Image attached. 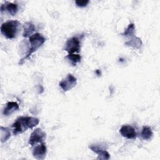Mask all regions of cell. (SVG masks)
<instances>
[{
  "instance_id": "16",
  "label": "cell",
  "mask_w": 160,
  "mask_h": 160,
  "mask_svg": "<svg viewBox=\"0 0 160 160\" xmlns=\"http://www.w3.org/2000/svg\"><path fill=\"white\" fill-rule=\"evenodd\" d=\"M135 34V26L133 23H131L128 25V28L124 30V31L121 33L122 36H132Z\"/></svg>"
},
{
  "instance_id": "7",
  "label": "cell",
  "mask_w": 160,
  "mask_h": 160,
  "mask_svg": "<svg viewBox=\"0 0 160 160\" xmlns=\"http://www.w3.org/2000/svg\"><path fill=\"white\" fill-rule=\"evenodd\" d=\"M76 84H77L76 78L71 74H68L67 76L59 82V85L61 87V88L62 89V91L66 92L70 90L73 87H74Z\"/></svg>"
},
{
  "instance_id": "5",
  "label": "cell",
  "mask_w": 160,
  "mask_h": 160,
  "mask_svg": "<svg viewBox=\"0 0 160 160\" xmlns=\"http://www.w3.org/2000/svg\"><path fill=\"white\" fill-rule=\"evenodd\" d=\"M89 148L98 155V159H109V153L106 150L107 147L104 144H92L89 146Z\"/></svg>"
},
{
  "instance_id": "15",
  "label": "cell",
  "mask_w": 160,
  "mask_h": 160,
  "mask_svg": "<svg viewBox=\"0 0 160 160\" xmlns=\"http://www.w3.org/2000/svg\"><path fill=\"white\" fill-rule=\"evenodd\" d=\"M11 136V132L8 128L1 126V141L6 142Z\"/></svg>"
},
{
  "instance_id": "14",
  "label": "cell",
  "mask_w": 160,
  "mask_h": 160,
  "mask_svg": "<svg viewBox=\"0 0 160 160\" xmlns=\"http://www.w3.org/2000/svg\"><path fill=\"white\" fill-rule=\"evenodd\" d=\"M141 138L144 140H149L152 136V131L150 127L144 126L141 132Z\"/></svg>"
},
{
  "instance_id": "1",
  "label": "cell",
  "mask_w": 160,
  "mask_h": 160,
  "mask_svg": "<svg viewBox=\"0 0 160 160\" xmlns=\"http://www.w3.org/2000/svg\"><path fill=\"white\" fill-rule=\"evenodd\" d=\"M39 122V119L31 116H22L16 119L12 124V133L14 135H17L19 133L27 131L28 129H31L36 126Z\"/></svg>"
},
{
  "instance_id": "3",
  "label": "cell",
  "mask_w": 160,
  "mask_h": 160,
  "mask_svg": "<svg viewBox=\"0 0 160 160\" xmlns=\"http://www.w3.org/2000/svg\"><path fill=\"white\" fill-rule=\"evenodd\" d=\"M20 23L18 20H10L2 24L1 26V32L8 39H14L16 38Z\"/></svg>"
},
{
  "instance_id": "6",
  "label": "cell",
  "mask_w": 160,
  "mask_h": 160,
  "mask_svg": "<svg viewBox=\"0 0 160 160\" xmlns=\"http://www.w3.org/2000/svg\"><path fill=\"white\" fill-rule=\"evenodd\" d=\"M46 138V132L40 128H36L31 133L28 142L31 146H34L36 143L42 142L45 140Z\"/></svg>"
},
{
  "instance_id": "8",
  "label": "cell",
  "mask_w": 160,
  "mask_h": 160,
  "mask_svg": "<svg viewBox=\"0 0 160 160\" xmlns=\"http://www.w3.org/2000/svg\"><path fill=\"white\" fill-rule=\"evenodd\" d=\"M47 152V148L44 142H41L39 145L36 146L32 151L33 157L39 160L44 159Z\"/></svg>"
},
{
  "instance_id": "2",
  "label": "cell",
  "mask_w": 160,
  "mask_h": 160,
  "mask_svg": "<svg viewBox=\"0 0 160 160\" xmlns=\"http://www.w3.org/2000/svg\"><path fill=\"white\" fill-rule=\"evenodd\" d=\"M46 39L45 38L39 33H35L33 34L29 38V48L28 49V52L26 56L22 58L19 62V64H23L25 59L29 58L31 54L35 52L38 48H39L45 42Z\"/></svg>"
},
{
  "instance_id": "18",
  "label": "cell",
  "mask_w": 160,
  "mask_h": 160,
  "mask_svg": "<svg viewBox=\"0 0 160 160\" xmlns=\"http://www.w3.org/2000/svg\"><path fill=\"white\" fill-rule=\"evenodd\" d=\"M89 2V0H77L75 1V3L77 5V6L82 8V7H86L88 3Z\"/></svg>"
},
{
  "instance_id": "9",
  "label": "cell",
  "mask_w": 160,
  "mask_h": 160,
  "mask_svg": "<svg viewBox=\"0 0 160 160\" xmlns=\"http://www.w3.org/2000/svg\"><path fill=\"white\" fill-rule=\"evenodd\" d=\"M121 134L128 139H135L137 136L135 129L130 125H123L119 129Z\"/></svg>"
},
{
  "instance_id": "11",
  "label": "cell",
  "mask_w": 160,
  "mask_h": 160,
  "mask_svg": "<svg viewBox=\"0 0 160 160\" xmlns=\"http://www.w3.org/2000/svg\"><path fill=\"white\" fill-rule=\"evenodd\" d=\"M18 109H19V105L17 102H12V101L8 102L6 104L5 108H4V109L2 111V114L4 116H8L11 115L14 111H16Z\"/></svg>"
},
{
  "instance_id": "12",
  "label": "cell",
  "mask_w": 160,
  "mask_h": 160,
  "mask_svg": "<svg viewBox=\"0 0 160 160\" xmlns=\"http://www.w3.org/2000/svg\"><path fill=\"white\" fill-rule=\"evenodd\" d=\"M24 31L22 36L23 37L28 38L30 37L32 35V33L34 32L36 28L33 24H32L30 22H27L24 24Z\"/></svg>"
},
{
  "instance_id": "10",
  "label": "cell",
  "mask_w": 160,
  "mask_h": 160,
  "mask_svg": "<svg viewBox=\"0 0 160 160\" xmlns=\"http://www.w3.org/2000/svg\"><path fill=\"white\" fill-rule=\"evenodd\" d=\"M5 10H6L11 16H14L18 11V4L15 3L6 2L5 4H2L1 6V12H2Z\"/></svg>"
},
{
  "instance_id": "13",
  "label": "cell",
  "mask_w": 160,
  "mask_h": 160,
  "mask_svg": "<svg viewBox=\"0 0 160 160\" xmlns=\"http://www.w3.org/2000/svg\"><path fill=\"white\" fill-rule=\"evenodd\" d=\"M125 45L132 47L134 49H140L142 46V41L138 37H134L131 39L125 42Z\"/></svg>"
},
{
  "instance_id": "4",
  "label": "cell",
  "mask_w": 160,
  "mask_h": 160,
  "mask_svg": "<svg viewBox=\"0 0 160 160\" xmlns=\"http://www.w3.org/2000/svg\"><path fill=\"white\" fill-rule=\"evenodd\" d=\"M84 37L83 34L74 36L68 39L66 42L64 50L67 51L69 54L74 52H79L81 49V40Z\"/></svg>"
},
{
  "instance_id": "17",
  "label": "cell",
  "mask_w": 160,
  "mask_h": 160,
  "mask_svg": "<svg viewBox=\"0 0 160 160\" xmlns=\"http://www.w3.org/2000/svg\"><path fill=\"white\" fill-rule=\"evenodd\" d=\"M73 66H76L78 62H81V57L79 54H69L66 57Z\"/></svg>"
}]
</instances>
